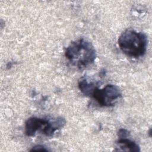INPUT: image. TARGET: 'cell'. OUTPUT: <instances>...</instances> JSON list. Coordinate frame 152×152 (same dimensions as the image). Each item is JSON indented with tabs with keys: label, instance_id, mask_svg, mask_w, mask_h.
<instances>
[{
	"label": "cell",
	"instance_id": "cell-1",
	"mask_svg": "<svg viewBox=\"0 0 152 152\" xmlns=\"http://www.w3.org/2000/svg\"><path fill=\"white\" fill-rule=\"evenodd\" d=\"M65 56L70 63L78 68L87 67L96 58L94 47L91 42L84 38L72 42L66 48Z\"/></svg>",
	"mask_w": 152,
	"mask_h": 152
},
{
	"label": "cell",
	"instance_id": "cell-2",
	"mask_svg": "<svg viewBox=\"0 0 152 152\" xmlns=\"http://www.w3.org/2000/svg\"><path fill=\"white\" fill-rule=\"evenodd\" d=\"M147 37L142 32L127 29L119 37L118 45L121 50L131 58H139L144 55L147 47Z\"/></svg>",
	"mask_w": 152,
	"mask_h": 152
},
{
	"label": "cell",
	"instance_id": "cell-3",
	"mask_svg": "<svg viewBox=\"0 0 152 152\" xmlns=\"http://www.w3.org/2000/svg\"><path fill=\"white\" fill-rule=\"evenodd\" d=\"M121 91L118 86L107 84L102 89H99L97 87L91 96L100 106L109 107L113 106L121 97Z\"/></svg>",
	"mask_w": 152,
	"mask_h": 152
},
{
	"label": "cell",
	"instance_id": "cell-4",
	"mask_svg": "<svg viewBox=\"0 0 152 152\" xmlns=\"http://www.w3.org/2000/svg\"><path fill=\"white\" fill-rule=\"evenodd\" d=\"M49 120L45 119L31 117L29 118L25 123V133L28 137H33L37 131L43 132Z\"/></svg>",
	"mask_w": 152,
	"mask_h": 152
},
{
	"label": "cell",
	"instance_id": "cell-5",
	"mask_svg": "<svg viewBox=\"0 0 152 152\" xmlns=\"http://www.w3.org/2000/svg\"><path fill=\"white\" fill-rule=\"evenodd\" d=\"M65 119L62 117L49 120L43 133L47 136H50L53 135L56 131L62 128L65 125Z\"/></svg>",
	"mask_w": 152,
	"mask_h": 152
},
{
	"label": "cell",
	"instance_id": "cell-6",
	"mask_svg": "<svg viewBox=\"0 0 152 152\" xmlns=\"http://www.w3.org/2000/svg\"><path fill=\"white\" fill-rule=\"evenodd\" d=\"M117 144L118 145V150L122 151H140V148L139 145L134 141L130 140L126 138H119L117 141Z\"/></svg>",
	"mask_w": 152,
	"mask_h": 152
},
{
	"label": "cell",
	"instance_id": "cell-7",
	"mask_svg": "<svg viewBox=\"0 0 152 152\" xmlns=\"http://www.w3.org/2000/svg\"><path fill=\"white\" fill-rule=\"evenodd\" d=\"M97 87V83L88 82L85 77H82L78 81V87L80 91L86 96H91L93 91Z\"/></svg>",
	"mask_w": 152,
	"mask_h": 152
},
{
	"label": "cell",
	"instance_id": "cell-8",
	"mask_svg": "<svg viewBox=\"0 0 152 152\" xmlns=\"http://www.w3.org/2000/svg\"><path fill=\"white\" fill-rule=\"evenodd\" d=\"M130 132L126 129H124V128H121L119 129L118 132V136L119 138H126L129 135Z\"/></svg>",
	"mask_w": 152,
	"mask_h": 152
},
{
	"label": "cell",
	"instance_id": "cell-9",
	"mask_svg": "<svg viewBox=\"0 0 152 152\" xmlns=\"http://www.w3.org/2000/svg\"><path fill=\"white\" fill-rule=\"evenodd\" d=\"M31 151H48V150L45 148V147L42 145H37L34 147Z\"/></svg>",
	"mask_w": 152,
	"mask_h": 152
}]
</instances>
